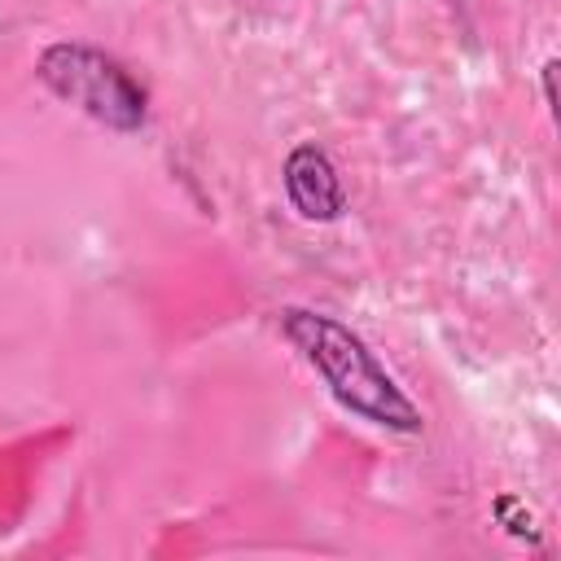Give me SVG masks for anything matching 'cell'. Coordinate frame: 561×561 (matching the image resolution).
Returning a JSON list of instances; mask_svg holds the SVG:
<instances>
[{"label":"cell","instance_id":"obj_1","mask_svg":"<svg viewBox=\"0 0 561 561\" xmlns=\"http://www.w3.org/2000/svg\"><path fill=\"white\" fill-rule=\"evenodd\" d=\"M280 333L298 351V359L324 381L342 412L386 434L412 438L425 430V412L416 408V399L394 381V373L351 324L316 307H280Z\"/></svg>","mask_w":561,"mask_h":561},{"label":"cell","instance_id":"obj_2","mask_svg":"<svg viewBox=\"0 0 561 561\" xmlns=\"http://www.w3.org/2000/svg\"><path fill=\"white\" fill-rule=\"evenodd\" d=\"M35 79L66 101L70 110L88 114L92 123L131 136L149 123V88L105 48L83 39H57L35 57Z\"/></svg>","mask_w":561,"mask_h":561},{"label":"cell","instance_id":"obj_3","mask_svg":"<svg viewBox=\"0 0 561 561\" xmlns=\"http://www.w3.org/2000/svg\"><path fill=\"white\" fill-rule=\"evenodd\" d=\"M280 184H285V197H289L294 215L307 219V224H337L346 215V206H351L346 184L337 175V162L316 140H298L285 153Z\"/></svg>","mask_w":561,"mask_h":561},{"label":"cell","instance_id":"obj_4","mask_svg":"<svg viewBox=\"0 0 561 561\" xmlns=\"http://www.w3.org/2000/svg\"><path fill=\"white\" fill-rule=\"evenodd\" d=\"M539 75H543V105H548V114H552V110H557V57H548Z\"/></svg>","mask_w":561,"mask_h":561}]
</instances>
